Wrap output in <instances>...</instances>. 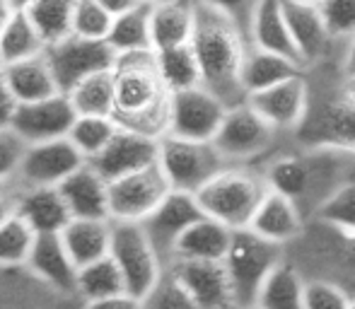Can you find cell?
<instances>
[{"label": "cell", "instance_id": "obj_1", "mask_svg": "<svg viewBox=\"0 0 355 309\" xmlns=\"http://www.w3.org/2000/svg\"><path fill=\"white\" fill-rule=\"evenodd\" d=\"M114 109L112 118L123 131L162 141L169 133L174 92L157 68L155 51L119 56L112 68Z\"/></svg>", "mask_w": 355, "mask_h": 309}, {"label": "cell", "instance_id": "obj_2", "mask_svg": "<svg viewBox=\"0 0 355 309\" xmlns=\"http://www.w3.org/2000/svg\"><path fill=\"white\" fill-rule=\"evenodd\" d=\"M191 46L201 68V85L211 89L227 109L247 102L242 66L249 44L237 24L218 8L196 0V29Z\"/></svg>", "mask_w": 355, "mask_h": 309}, {"label": "cell", "instance_id": "obj_3", "mask_svg": "<svg viewBox=\"0 0 355 309\" xmlns=\"http://www.w3.org/2000/svg\"><path fill=\"white\" fill-rule=\"evenodd\" d=\"M309 109L293 141L312 148L355 152V102L343 92L338 61L307 68Z\"/></svg>", "mask_w": 355, "mask_h": 309}, {"label": "cell", "instance_id": "obj_4", "mask_svg": "<svg viewBox=\"0 0 355 309\" xmlns=\"http://www.w3.org/2000/svg\"><path fill=\"white\" fill-rule=\"evenodd\" d=\"M271 191L259 167L232 164L220 172L196 193L198 206L208 218L227 225L230 230H247L257 215L259 206Z\"/></svg>", "mask_w": 355, "mask_h": 309}, {"label": "cell", "instance_id": "obj_5", "mask_svg": "<svg viewBox=\"0 0 355 309\" xmlns=\"http://www.w3.org/2000/svg\"><path fill=\"white\" fill-rule=\"evenodd\" d=\"M285 256L307 278H324L338 283L355 295V237L307 222L302 237L285 249Z\"/></svg>", "mask_w": 355, "mask_h": 309}, {"label": "cell", "instance_id": "obj_6", "mask_svg": "<svg viewBox=\"0 0 355 309\" xmlns=\"http://www.w3.org/2000/svg\"><path fill=\"white\" fill-rule=\"evenodd\" d=\"M283 258L285 247L259 237L257 232L237 230L232 234V244H230V251L223 263L232 281L237 309L257 305L263 283Z\"/></svg>", "mask_w": 355, "mask_h": 309}, {"label": "cell", "instance_id": "obj_7", "mask_svg": "<svg viewBox=\"0 0 355 309\" xmlns=\"http://www.w3.org/2000/svg\"><path fill=\"white\" fill-rule=\"evenodd\" d=\"M157 162L172 191L184 193H198L220 172L232 167L213 141H189L177 136H164L159 141Z\"/></svg>", "mask_w": 355, "mask_h": 309}, {"label": "cell", "instance_id": "obj_8", "mask_svg": "<svg viewBox=\"0 0 355 309\" xmlns=\"http://www.w3.org/2000/svg\"><path fill=\"white\" fill-rule=\"evenodd\" d=\"M283 133L276 131L263 116H259L247 102L227 109L223 126L215 136V145L230 164L257 167L283 143Z\"/></svg>", "mask_w": 355, "mask_h": 309}, {"label": "cell", "instance_id": "obj_9", "mask_svg": "<svg viewBox=\"0 0 355 309\" xmlns=\"http://www.w3.org/2000/svg\"><path fill=\"white\" fill-rule=\"evenodd\" d=\"M112 258L126 283V292L143 300L162 278L164 263L141 222H112Z\"/></svg>", "mask_w": 355, "mask_h": 309}, {"label": "cell", "instance_id": "obj_10", "mask_svg": "<svg viewBox=\"0 0 355 309\" xmlns=\"http://www.w3.org/2000/svg\"><path fill=\"white\" fill-rule=\"evenodd\" d=\"M169 193L172 186L159 162L145 167L109 182V218L112 222H145Z\"/></svg>", "mask_w": 355, "mask_h": 309}, {"label": "cell", "instance_id": "obj_11", "mask_svg": "<svg viewBox=\"0 0 355 309\" xmlns=\"http://www.w3.org/2000/svg\"><path fill=\"white\" fill-rule=\"evenodd\" d=\"M46 58L51 63V71L61 92H71L80 80L94 76V73L112 71L116 63V53L107 42L83 37H68L63 42L46 48Z\"/></svg>", "mask_w": 355, "mask_h": 309}, {"label": "cell", "instance_id": "obj_12", "mask_svg": "<svg viewBox=\"0 0 355 309\" xmlns=\"http://www.w3.org/2000/svg\"><path fill=\"white\" fill-rule=\"evenodd\" d=\"M227 116V107L218 97L201 87L177 92L172 99V118L167 136L189 141H215L220 126Z\"/></svg>", "mask_w": 355, "mask_h": 309}, {"label": "cell", "instance_id": "obj_13", "mask_svg": "<svg viewBox=\"0 0 355 309\" xmlns=\"http://www.w3.org/2000/svg\"><path fill=\"white\" fill-rule=\"evenodd\" d=\"M83 164H87V159L78 152V148L68 138L34 143L27 148V154H24L15 182L22 188L61 186Z\"/></svg>", "mask_w": 355, "mask_h": 309}, {"label": "cell", "instance_id": "obj_14", "mask_svg": "<svg viewBox=\"0 0 355 309\" xmlns=\"http://www.w3.org/2000/svg\"><path fill=\"white\" fill-rule=\"evenodd\" d=\"M281 5L304 68L341 58L343 44L334 42V37L329 34L319 5L300 3V0H281Z\"/></svg>", "mask_w": 355, "mask_h": 309}, {"label": "cell", "instance_id": "obj_15", "mask_svg": "<svg viewBox=\"0 0 355 309\" xmlns=\"http://www.w3.org/2000/svg\"><path fill=\"white\" fill-rule=\"evenodd\" d=\"M247 104L271 123L283 136H293L302 126L309 109V82L307 73L300 78L285 80L261 92H254L247 97Z\"/></svg>", "mask_w": 355, "mask_h": 309}, {"label": "cell", "instance_id": "obj_16", "mask_svg": "<svg viewBox=\"0 0 355 309\" xmlns=\"http://www.w3.org/2000/svg\"><path fill=\"white\" fill-rule=\"evenodd\" d=\"M203 215H206V213H203V208L198 206L196 193L172 191L162 203H159L157 211H155L145 222H141L145 227V232H148L150 242H153L155 249H157L164 268H167V263L172 261V254H174V247H177L179 237H182L193 222L201 220Z\"/></svg>", "mask_w": 355, "mask_h": 309}, {"label": "cell", "instance_id": "obj_17", "mask_svg": "<svg viewBox=\"0 0 355 309\" xmlns=\"http://www.w3.org/2000/svg\"><path fill=\"white\" fill-rule=\"evenodd\" d=\"M75 118H78V114H75L68 94H56V97L42 99V102L17 104L12 131L19 133L29 145L49 143L58 141V138H68Z\"/></svg>", "mask_w": 355, "mask_h": 309}, {"label": "cell", "instance_id": "obj_18", "mask_svg": "<svg viewBox=\"0 0 355 309\" xmlns=\"http://www.w3.org/2000/svg\"><path fill=\"white\" fill-rule=\"evenodd\" d=\"M167 268L184 283L198 309H237L223 261H172Z\"/></svg>", "mask_w": 355, "mask_h": 309}, {"label": "cell", "instance_id": "obj_19", "mask_svg": "<svg viewBox=\"0 0 355 309\" xmlns=\"http://www.w3.org/2000/svg\"><path fill=\"white\" fill-rule=\"evenodd\" d=\"M159 159V141L133 131L119 128L107 148L89 159L94 169L102 174L107 182H116L133 172H141L145 167H153Z\"/></svg>", "mask_w": 355, "mask_h": 309}, {"label": "cell", "instance_id": "obj_20", "mask_svg": "<svg viewBox=\"0 0 355 309\" xmlns=\"http://www.w3.org/2000/svg\"><path fill=\"white\" fill-rule=\"evenodd\" d=\"M24 268H27L29 276H34L51 290L78 297L75 285H78L80 268L68 254L61 234H39Z\"/></svg>", "mask_w": 355, "mask_h": 309}, {"label": "cell", "instance_id": "obj_21", "mask_svg": "<svg viewBox=\"0 0 355 309\" xmlns=\"http://www.w3.org/2000/svg\"><path fill=\"white\" fill-rule=\"evenodd\" d=\"M83 300L75 295H63L34 276L27 268H0V309H80Z\"/></svg>", "mask_w": 355, "mask_h": 309}, {"label": "cell", "instance_id": "obj_22", "mask_svg": "<svg viewBox=\"0 0 355 309\" xmlns=\"http://www.w3.org/2000/svg\"><path fill=\"white\" fill-rule=\"evenodd\" d=\"M0 82H3L5 92L17 104H32L63 94L51 71V63L46 58V51L42 56L5 66L3 73H0Z\"/></svg>", "mask_w": 355, "mask_h": 309}, {"label": "cell", "instance_id": "obj_23", "mask_svg": "<svg viewBox=\"0 0 355 309\" xmlns=\"http://www.w3.org/2000/svg\"><path fill=\"white\" fill-rule=\"evenodd\" d=\"M304 227H307V220H304L297 203L278 191H268L247 230L288 249L290 244L302 237Z\"/></svg>", "mask_w": 355, "mask_h": 309}, {"label": "cell", "instance_id": "obj_24", "mask_svg": "<svg viewBox=\"0 0 355 309\" xmlns=\"http://www.w3.org/2000/svg\"><path fill=\"white\" fill-rule=\"evenodd\" d=\"M58 188H61L73 218L112 220L109 218V182L89 162L71 174Z\"/></svg>", "mask_w": 355, "mask_h": 309}, {"label": "cell", "instance_id": "obj_25", "mask_svg": "<svg viewBox=\"0 0 355 309\" xmlns=\"http://www.w3.org/2000/svg\"><path fill=\"white\" fill-rule=\"evenodd\" d=\"M17 215L37 234H61L73 220V213L58 186L22 188Z\"/></svg>", "mask_w": 355, "mask_h": 309}, {"label": "cell", "instance_id": "obj_26", "mask_svg": "<svg viewBox=\"0 0 355 309\" xmlns=\"http://www.w3.org/2000/svg\"><path fill=\"white\" fill-rule=\"evenodd\" d=\"M232 234L234 230H230L227 225L203 215L179 237L172 261H225L232 244Z\"/></svg>", "mask_w": 355, "mask_h": 309}, {"label": "cell", "instance_id": "obj_27", "mask_svg": "<svg viewBox=\"0 0 355 309\" xmlns=\"http://www.w3.org/2000/svg\"><path fill=\"white\" fill-rule=\"evenodd\" d=\"M153 51L191 44L196 29V0H169L153 5Z\"/></svg>", "mask_w": 355, "mask_h": 309}, {"label": "cell", "instance_id": "obj_28", "mask_svg": "<svg viewBox=\"0 0 355 309\" xmlns=\"http://www.w3.org/2000/svg\"><path fill=\"white\" fill-rule=\"evenodd\" d=\"M249 44L257 48H263V51H271V53H278V56L290 58V61L300 63V66L304 68L297 46H295V39H293V34H290L281 0H263L261 3L257 17H254Z\"/></svg>", "mask_w": 355, "mask_h": 309}, {"label": "cell", "instance_id": "obj_29", "mask_svg": "<svg viewBox=\"0 0 355 309\" xmlns=\"http://www.w3.org/2000/svg\"><path fill=\"white\" fill-rule=\"evenodd\" d=\"M61 239L78 268H83L112 254V220L73 218L61 232Z\"/></svg>", "mask_w": 355, "mask_h": 309}, {"label": "cell", "instance_id": "obj_30", "mask_svg": "<svg viewBox=\"0 0 355 309\" xmlns=\"http://www.w3.org/2000/svg\"><path fill=\"white\" fill-rule=\"evenodd\" d=\"M304 73H307V68L290 61V58L278 56V53H271V51H263V48H257V46H249L247 56H244V66H242V85L249 97V94L268 89L278 82H285V80L304 76Z\"/></svg>", "mask_w": 355, "mask_h": 309}, {"label": "cell", "instance_id": "obj_31", "mask_svg": "<svg viewBox=\"0 0 355 309\" xmlns=\"http://www.w3.org/2000/svg\"><path fill=\"white\" fill-rule=\"evenodd\" d=\"M150 17H153V5L150 3H141L114 17L107 44L114 48L116 56L153 51V24H150Z\"/></svg>", "mask_w": 355, "mask_h": 309}, {"label": "cell", "instance_id": "obj_32", "mask_svg": "<svg viewBox=\"0 0 355 309\" xmlns=\"http://www.w3.org/2000/svg\"><path fill=\"white\" fill-rule=\"evenodd\" d=\"M304 285L307 278L288 256L273 268L257 297L259 309H304Z\"/></svg>", "mask_w": 355, "mask_h": 309}, {"label": "cell", "instance_id": "obj_33", "mask_svg": "<svg viewBox=\"0 0 355 309\" xmlns=\"http://www.w3.org/2000/svg\"><path fill=\"white\" fill-rule=\"evenodd\" d=\"M75 5H78V0H37L32 8L24 10L37 27V32L42 34L46 48L73 37Z\"/></svg>", "mask_w": 355, "mask_h": 309}, {"label": "cell", "instance_id": "obj_34", "mask_svg": "<svg viewBox=\"0 0 355 309\" xmlns=\"http://www.w3.org/2000/svg\"><path fill=\"white\" fill-rule=\"evenodd\" d=\"M75 292H78V297L83 302L104 300V297H114L126 292V283H123V276L119 271L116 261L112 258V254L80 268Z\"/></svg>", "mask_w": 355, "mask_h": 309}, {"label": "cell", "instance_id": "obj_35", "mask_svg": "<svg viewBox=\"0 0 355 309\" xmlns=\"http://www.w3.org/2000/svg\"><path fill=\"white\" fill-rule=\"evenodd\" d=\"M44 51H46V44L32 24V19L27 17V12H17L10 19L8 27L0 32V56H3L5 66L42 56Z\"/></svg>", "mask_w": 355, "mask_h": 309}, {"label": "cell", "instance_id": "obj_36", "mask_svg": "<svg viewBox=\"0 0 355 309\" xmlns=\"http://www.w3.org/2000/svg\"><path fill=\"white\" fill-rule=\"evenodd\" d=\"M78 116H112L114 109V76L112 71L94 73L80 80L66 92Z\"/></svg>", "mask_w": 355, "mask_h": 309}, {"label": "cell", "instance_id": "obj_37", "mask_svg": "<svg viewBox=\"0 0 355 309\" xmlns=\"http://www.w3.org/2000/svg\"><path fill=\"white\" fill-rule=\"evenodd\" d=\"M155 58H157V68L162 73L164 82L174 94L184 92V89L201 87V68H198V58L191 44L155 51Z\"/></svg>", "mask_w": 355, "mask_h": 309}, {"label": "cell", "instance_id": "obj_38", "mask_svg": "<svg viewBox=\"0 0 355 309\" xmlns=\"http://www.w3.org/2000/svg\"><path fill=\"white\" fill-rule=\"evenodd\" d=\"M39 234L27 225L19 215L10 218L0 225V268H24L29 261V254L34 249Z\"/></svg>", "mask_w": 355, "mask_h": 309}, {"label": "cell", "instance_id": "obj_39", "mask_svg": "<svg viewBox=\"0 0 355 309\" xmlns=\"http://www.w3.org/2000/svg\"><path fill=\"white\" fill-rule=\"evenodd\" d=\"M119 126L112 116H78L68 133V141L78 148L85 159H94L116 136Z\"/></svg>", "mask_w": 355, "mask_h": 309}, {"label": "cell", "instance_id": "obj_40", "mask_svg": "<svg viewBox=\"0 0 355 309\" xmlns=\"http://www.w3.org/2000/svg\"><path fill=\"white\" fill-rule=\"evenodd\" d=\"M141 309H198L193 297L184 288V283L174 276L169 268H164L162 278L155 283V288L141 300Z\"/></svg>", "mask_w": 355, "mask_h": 309}, {"label": "cell", "instance_id": "obj_41", "mask_svg": "<svg viewBox=\"0 0 355 309\" xmlns=\"http://www.w3.org/2000/svg\"><path fill=\"white\" fill-rule=\"evenodd\" d=\"M112 24H114V15L107 8H102L97 0H78L73 15L75 37L107 42L109 32H112Z\"/></svg>", "mask_w": 355, "mask_h": 309}, {"label": "cell", "instance_id": "obj_42", "mask_svg": "<svg viewBox=\"0 0 355 309\" xmlns=\"http://www.w3.org/2000/svg\"><path fill=\"white\" fill-rule=\"evenodd\" d=\"M353 295L338 283L309 278L304 285V309H351Z\"/></svg>", "mask_w": 355, "mask_h": 309}, {"label": "cell", "instance_id": "obj_43", "mask_svg": "<svg viewBox=\"0 0 355 309\" xmlns=\"http://www.w3.org/2000/svg\"><path fill=\"white\" fill-rule=\"evenodd\" d=\"M319 10L334 42L346 44L355 34V0H322Z\"/></svg>", "mask_w": 355, "mask_h": 309}, {"label": "cell", "instance_id": "obj_44", "mask_svg": "<svg viewBox=\"0 0 355 309\" xmlns=\"http://www.w3.org/2000/svg\"><path fill=\"white\" fill-rule=\"evenodd\" d=\"M27 148L29 143L19 133H15L12 128L0 131V184L12 182L17 177L24 154H27Z\"/></svg>", "mask_w": 355, "mask_h": 309}, {"label": "cell", "instance_id": "obj_45", "mask_svg": "<svg viewBox=\"0 0 355 309\" xmlns=\"http://www.w3.org/2000/svg\"><path fill=\"white\" fill-rule=\"evenodd\" d=\"M203 3L213 5V8H218L220 12L227 15V17L237 24V29L244 34V39H247V44H249L254 17H257L263 0H203ZM249 46H252V44H249Z\"/></svg>", "mask_w": 355, "mask_h": 309}, {"label": "cell", "instance_id": "obj_46", "mask_svg": "<svg viewBox=\"0 0 355 309\" xmlns=\"http://www.w3.org/2000/svg\"><path fill=\"white\" fill-rule=\"evenodd\" d=\"M22 196V186L17 182H3L0 184V225L8 222L10 218L17 215V203Z\"/></svg>", "mask_w": 355, "mask_h": 309}, {"label": "cell", "instance_id": "obj_47", "mask_svg": "<svg viewBox=\"0 0 355 309\" xmlns=\"http://www.w3.org/2000/svg\"><path fill=\"white\" fill-rule=\"evenodd\" d=\"M80 309H141V300L128 292L114 297H104V300H92V302H83Z\"/></svg>", "mask_w": 355, "mask_h": 309}, {"label": "cell", "instance_id": "obj_48", "mask_svg": "<svg viewBox=\"0 0 355 309\" xmlns=\"http://www.w3.org/2000/svg\"><path fill=\"white\" fill-rule=\"evenodd\" d=\"M15 112H17V102H15V99L5 92L3 82H0V131H8V128H12Z\"/></svg>", "mask_w": 355, "mask_h": 309}, {"label": "cell", "instance_id": "obj_49", "mask_svg": "<svg viewBox=\"0 0 355 309\" xmlns=\"http://www.w3.org/2000/svg\"><path fill=\"white\" fill-rule=\"evenodd\" d=\"M338 71L343 78H355V34L343 44L341 58H338Z\"/></svg>", "mask_w": 355, "mask_h": 309}, {"label": "cell", "instance_id": "obj_50", "mask_svg": "<svg viewBox=\"0 0 355 309\" xmlns=\"http://www.w3.org/2000/svg\"><path fill=\"white\" fill-rule=\"evenodd\" d=\"M102 8H107L109 12L116 17V15H121V12H126V10H131V8H136V5H141L143 0H97Z\"/></svg>", "mask_w": 355, "mask_h": 309}, {"label": "cell", "instance_id": "obj_51", "mask_svg": "<svg viewBox=\"0 0 355 309\" xmlns=\"http://www.w3.org/2000/svg\"><path fill=\"white\" fill-rule=\"evenodd\" d=\"M17 15V10H15V5L10 3V0H0V32H3L5 27L10 24V19Z\"/></svg>", "mask_w": 355, "mask_h": 309}, {"label": "cell", "instance_id": "obj_52", "mask_svg": "<svg viewBox=\"0 0 355 309\" xmlns=\"http://www.w3.org/2000/svg\"><path fill=\"white\" fill-rule=\"evenodd\" d=\"M341 87H343V92H346L348 97L355 102V78H343L341 76Z\"/></svg>", "mask_w": 355, "mask_h": 309}, {"label": "cell", "instance_id": "obj_53", "mask_svg": "<svg viewBox=\"0 0 355 309\" xmlns=\"http://www.w3.org/2000/svg\"><path fill=\"white\" fill-rule=\"evenodd\" d=\"M10 3L15 5V10H17V12H24V10L32 8V5L37 3V0H10Z\"/></svg>", "mask_w": 355, "mask_h": 309}, {"label": "cell", "instance_id": "obj_54", "mask_svg": "<svg viewBox=\"0 0 355 309\" xmlns=\"http://www.w3.org/2000/svg\"><path fill=\"white\" fill-rule=\"evenodd\" d=\"M143 3H150V5H159V3H169V0H143Z\"/></svg>", "mask_w": 355, "mask_h": 309}, {"label": "cell", "instance_id": "obj_55", "mask_svg": "<svg viewBox=\"0 0 355 309\" xmlns=\"http://www.w3.org/2000/svg\"><path fill=\"white\" fill-rule=\"evenodd\" d=\"M300 3H309V5H319L322 0H300Z\"/></svg>", "mask_w": 355, "mask_h": 309}, {"label": "cell", "instance_id": "obj_56", "mask_svg": "<svg viewBox=\"0 0 355 309\" xmlns=\"http://www.w3.org/2000/svg\"><path fill=\"white\" fill-rule=\"evenodd\" d=\"M3 68H5V61H3V56H0V73H3Z\"/></svg>", "mask_w": 355, "mask_h": 309}, {"label": "cell", "instance_id": "obj_57", "mask_svg": "<svg viewBox=\"0 0 355 309\" xmlns=\"http://www.w3.org/2000/svg\"><path fill=\"white\" fill-rule=\"evenodd\" d=\"M351 309H355V295H353V302H351Z\"/></svg>", "mask_w": 355, "mask_h": 309}, {"label": "cell", "instance_id": "obj_58", "mask_svg": "<svg viewBox=\"0 0 355 309\" xmlns=\"http://www.w3.org/2000/svg\"><path fill=\"white\" fill-rule=\"evenodd\" d=\"M244 309H259V307H257V305H254V307H244Z\"/></svg>", "mask_w": 355, "mask_h": 309}]
</instances>
